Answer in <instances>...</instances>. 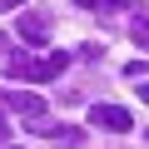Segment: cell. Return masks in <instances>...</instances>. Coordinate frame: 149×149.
Here are the masks:
<instances>
[{
    "label": "cell",
    "instance_id": "8",
    "mask_svg": "<svg viewBox=\"0 0 149 149\" xmlns=\"http://www.w3.org/2000/svg\"><path fill=\"white\" fill-rule=\"evenodd\" d=\"M0 5H5V10H20V5H25V0H0Z\"/></svg>",
    "mask_w": 149,
    "mask_h": 149
},
{
    "label": "cell",
    "instance_id": "10",
    "mask_svg": "<svg viewBox=\"0 0 149 149\" xmlns=\"http://www.w3.org/2000/svg\"><path fill=\"white\" fill-rule=\"evenodd\" d=\"M139 95H144V100H149V90H139Z\"/></svg>",
    "mask_w": 149,
    "mask_h": 149
},
{
    "label": "cell",
    "instance_id": "9",
    "mask_svg": "<svg viewBox=\"0 0 149 149\" xmlns=\"http://www.w3.org/2000/svg\"><path fill=\"white\" fill-rule=\"evenodd\" d=\"M5 134H10V129H5V114H0V144H5Z\"/></svg>",
    "mask_w": 149,
    "mask_h": 149
},
{
    "label": "cell",
    "instance_id": "6",
    "mask_svg": "<svg viewBox=\"0 0 149 149\" xmlns=\"http://www.w3.org/2000/svg\"><path fill=\"white\" fill-rule=\"evenodd\" d=\"M124 74H129V80H144V74H149V60H134V65H129Z\"/></svg>",
    "mask_w": 149,
    "mask_h": 149
},
{
    "label": "cell",
    "instance_id": "1",
    "mask_svg": "<svg viewBox=\"0 0 149 149\" xmlns=\"http://www.w3.org/2000/svg\"><path fill=\"white\" fill-rule=\"evenodd\" d=\"M65 65H70V55H60V50H50V55H40V60H5V70H10V74H20V80H30V85L55 80Z\"/></svg>",
    "mask_w": 149,
    "mask_h": 149
},
{
    "label": "cell",
    "instance_id": "4",
    "mask_svg": "<svg viewBox=\"0 0 149 149\" xmlns=\"http://www.w3.org/2000/svg\"><path fill=\"white\" fill-rule=\"evenodd\" d=\"M0 100H5L10 109H20L25 119H35V114H45V100H40V95H30V90H5Z\"/></svg>",
    "mask_w": 149,
    "mask_h": 149
},
{
    "label": "cell",
    "instance_id": "7",
    "mask_svg": "<svg viewBox=\"0 0 149 149\" xmlns=\"http://www.w3.org/2000/svg\"><path fill=\"white\" fill-rule=\"evenodd\" d=\"M74 5H85V10H90V5H100V10H104V5H109V0H74Z\"/></svg>",
    "mask_w": 149,
    "mask_h": 149
},
{
    "label": "cell",
    "instance_id": "2",
    "mask_svg": "<svg viewBox=\"0 0 149 149\" xmlns=\"http://www.w3.org/2000/svg\"><path fill=\"white\" fill-rule=\"evenodd\" d=\"M15 30H20V40H30V45H45V40H50V15H45V10H25V5H20V15H15Z\"/></svg>",
    "mask_w": 149,
    "mask_h": 149
},
{
    "label": "cell",
    "instance_id": "5",
    "mask_svg": "<svg viewBox=\"0 0 149 149\" xmlns=\"http://www.w3.org/2000/svg\"><path fill=\"white\" fill-rule=\"evenodd\" d=\"M129 35H134V45H144V50H149V15H139V20L129 25Z\"/></svg>",
    "mask_w": 149,
    "mask_h": 149
},
{
    "label": "cell",
    "instance_id": "3",
    "mask_svg": "<svg viewBox=\"0 0 149 149\" xmlns=\"http://www.w3.org/2000/svg\"><path fill=\"white\" fill-rule=\"evenodd\" d=\"M90 124L95 129H134L129 109H119V104H90Z\"/></svg>",
    "mask_w": 149,
    "mask_h": 149
}]
</instances>
